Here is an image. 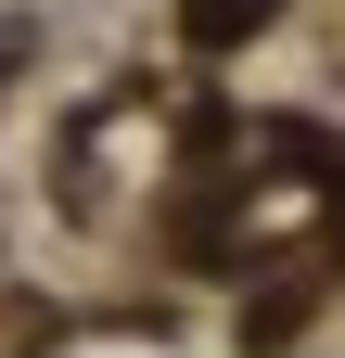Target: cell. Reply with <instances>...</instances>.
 Segmentation results:
<instances>
[{
	"label": "cell",
	"mask_w": 345,
	"mask_h": 358,
	"mask_svg": "<svg viewBox=\"0 0 345 358\" xmlns=\"http://www.w3.org/2000/svg\"><path fill=\"white\" fill-rule=\"evenodd\" d=\"M256 13H269V0H192V38H243Z\"/></svg>",
	"instance_id": "1"
}]
</instances>
